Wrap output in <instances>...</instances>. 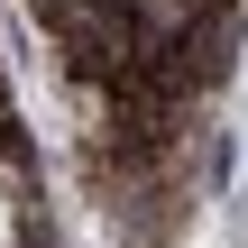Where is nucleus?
Listing matches in <instances>:
<instances>
[{"label": "nucleus", "mask_w": 248, "mask_h": 248, "mask_svg": "<svg viewBox=\"0 0 248 248\" xmlns=\"http://www.w3.org/2000/svg\"><path fill=\"white\" fill-rule=\"evenodd\" d=\"M0 248H9V193H0Z\"/></svg>", "instance_id": "obj_1"}]
</instances>
